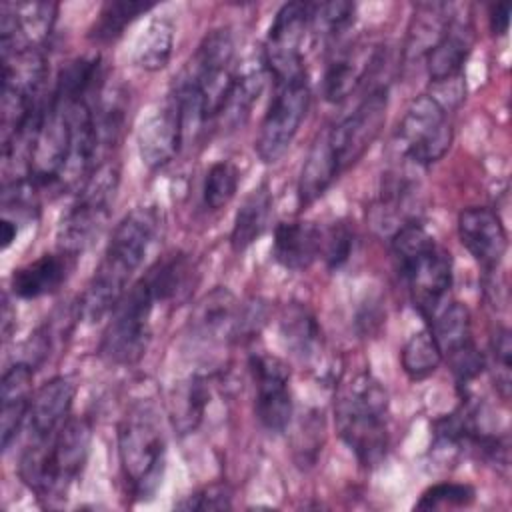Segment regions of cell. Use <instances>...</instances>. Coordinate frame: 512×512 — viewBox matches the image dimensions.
Wrapping results in <instances>:
<instances>
[{"instance_id": "obj_1", "label": "cell", "mask_w": 512, "mask_h": 512, "mask_svg": "<svg viewBox=\"0 0 512 512\" xmlns=\"http://www.w3.org/2000/svg\"><path fill=\"white\" fill-rule=\"evenodd\" d=\"M160 228V214L154 206L132 208L114 228L106 250L80 298L78 314L98 322L114 310L130 288V280L142 266Z\"/></svg>"}, {"instance_id": "obj_2", "label": "cell", "mask_w": 512, "mask_h": 512, "mask_svg": "<svg viewBox=\"0 0 512 512\" xmlns=\"http://www.w3.org/2000/svg\"><path fill=\"white\" fill-rule=\"evenodd\" d=\"M92 444V424L84 416H70L50 440H28L20 454L18 474L40 502L52 506L66 498L82 474Z\"/></svg>"}, {"instance_id": "obj_3", "label": "cell", "mask_w": 512, "mask_h": 512, "mask_svg": "<svg viewBox=\"0 0 512 512\" xmlns=\"http://www.w3.org/2000/svg\"><path fill=\"white\" fill-rule=\"evenodd\" d=\"M118 464L126 494L136 502L152 500L166 472V432L152 400L132 402L118 422Z\"/></svg>"}, {"instance_id": "obj_4", "label": "cell", "mask_w": 512, "mask_h": 512, "mask_svg": "<svg viewBox=\"0 0 512 512\" xmlns=\"http://www.w3.org/2000/svg\"><path fill=\"white\" fill-rule=\"evenodd\" d=\"M390 250L414 308L432 320L452 288L450 252L418 220L392 232Z\"/></svg>"}, {"instance_id": "obj_5", "label": "cell", "mask_w": 512, "mask_h": 512, "mask_svg": "<svg viewBox=\"0 0 512 512\" xmlns=\"http://www.w3.org/2000/svg\"><path fill=\"white\" fill-rule=\"evenodd\" d=\"M334 424L362 466H378L390 446L388 392L382 382L368 372L354 376L336 400Z\"/></svg>"}, {"instance_id": "obj_6", "label": "cell", "mask_w": 512, "mask_h": 512, "mask_svg": "<svg viewBox=\"0 0 512 512\" xmlns=\"http://www.w3.org/2000/svg\"><path fill=\"white\" fill-rule=\"evenodd\" d=\"M452 138L446 104L434 94H422L406 108L390 140V154L404 168H428L444 158Z\"/></svg>"}, {"instance_id": "obj_7", "label": "cell", "mask_w": 512, "mask_h": 512, "mask_svg": "<svg viewBox=\"0 0 512 512\" xmlns=\"http://www.w3.org/2000/svg\"><path fill=\"white\" fill-rule=\"evenodd\" d=\"M118 186L120 166L114 160H106L90 172L58 224L56 240L60 250L80 256L100 236L110 220Z\"/></svg>"}, {"instance_id": "obj_8", "label": "cell", "mask_w": 512, "mask_h": 512, "mask_svg": "<svg viewBox=\"0 0 512 512\" xmlns=\"http://www.w3.org/2000/svg\"><path fill=\"white\" fill-rule=\"evenodd\" d=\"M156 298L140 276L110 312L102 332L98 354L114 366H132L142 360L152 338V314Z\"/></svg>"}, {"instance_id": "obj_9", "label": "cell", "mask_w": 512, "mask_h": 512, "mask_svg": "<svg viewBox=\"0 0 512 512\" xmlns=\"http://www.w3.org/2000/svg\"><path fill=\"white\" fill-rule=\"evenodd\" d=\"M388 108V84L378 82L372 84L352 108V112L338 118L330 124L318 140L326 148L328 156L332 158L338 174L342 176L348 168H352L366 150L378 138Z\"/></svg>"}, {"instance_id": "obj_10", "label": "cell", "mask_w": 512, "mask_h": 512, "mask_svg": "<svg viewBox=\"0 0 512 512\" xmlns=\"http://www.w3.org/2000/svg\"><path fill=\"white\" fill-rule=\"evenodd\" d=\"M274 96L260 122L254 150L264 164L278 162L294 142L310 108V84L306 72L274 82Z\"/></svg>"}, {"instance_id": "obj_11", "label": "cell", "mask_w": 512, "mask_h": 512, "mask_svg": "<svg viewBox=\"0 0 512 512\" xmlns=\"http://www.w3.org/2000/svg\"><path fill=\"white\" fill-rule=\"evenodd\" d=\"M430 332L434 334L442 360L448 362L458 386H468L486 368V356L472 336V314L466 304L450 302L440 306L432 316Z\"/></svg>"}, {"instance_id": "obj_12", "label": "cell", "mask_w": 512, "mask_h": 512, "mask_svg": "<svg viewBox=\"0 0 512 512\" xmlns=\"http://www.w3.org/2000/svg\"><path fill=\"white\" fill-rule=\"evenodd\" d=\"M310 28V4L288 2L276 12L264 42L262 64L274 82L294 78L304 70L302 44Z\"/></svg>"}, {"instance_id": "obj_13", "label": "cell", "mask_w": 512, "mask_h": 512, "mask_svg": "<svg viewBox=\"0 0 512 512\" xmlns=\"http://www.w3.org/2000/svg\"><path fill=\"white\" fill-rule=\"evenodd\" d=\"M248 370L254 382V414L260 426L272 434L286 432L294 414L288 366L272 354L254 352L248 358Z\"/></svg>"}, {"instance_id": "obj_14", "label": "cell", "mask_w": 512, "mask_h": 512, "mask_svg": "<svg viewBox=\"0 0 512 512\" xmlns=\"http://www.w3.org/2000/svg\"><path fill=\"white\" fill-rule=\"evenodd\" d=\"M188 136L182 108L172 92L166 100L146 116L138 128V152L150 170H160L170 164Z\"/></svg>"}, {"instance_id": "obj_15", "label": "cell", "mask_w": 512, "mask_h": 512, "mask_svg": "<svg viewBox=\"0 0 512 512\" xmlns=\"http://www.w3.org/2000/svg\"><path fill=\"white\" fill-rule=\"evenodd\" d=\"M456 228L460 244L484 272H496L508 250V234L500 216L492 208L470 206L458 214Z\"/></svg>"}, {"instance_id": "obj_16", "label": "cell", "mask_w": 512, "mask_h": 512, "mask_svg": "<svg viewBox=\"0 0 512 512\" xmlns=\"http://www.w3.org/2000/svg\"><path fill=\"white\" fill-rule=\"evenodd\" d=\"M242 304L222 286L212 288L190 316V336L200 344L240 342Z\"/></svg>"}, {"instance_id": "obj_17", "label": "cell", "mask_w": 512, "mask_h": 512, "mask_svg": "<svg viewBox=\"0 0 512 512\" xmlns=\"http://www.w3.org/2000/svg\"><path fill=\"white\" fill-rule=\"evenodd\" d=\"M474 46V26L470 16L452 12L440 40L428 50L426 72L432 84H452L460 80L464 64Z\"/></svg>"}, {"instance_id": "obj_18", "label": "cell", "mask_w": 512, "mask_h": 512, "mask_svg": "<svg viewBox=\"0 0 512 512\" xmlns=\"http://www.w3.org/2000/svg\"><path fill=\"white\" fill-rule=\"evenodd\" d=\"M78 254L68 250L46 252L16 268L10 276V290L20 300H36L58 292L72 276Z\"/></svg>"}, {"instance_id": "obj_19", "label": "cell", "mask_w": 512, "mask_h": 512, "mask_svg": "<svg viewBox=\"0 0 512 512\" xmlns=\"http://www.w3.org/2000/svg\"><path fill=\"white\" fill-rule=\"evenodd\" d=\"M76 386L64 376H54L34 390L28 412V440H50L72 416Z\"/></svg>"}, {"instance_id": "obj_20", "label": "cell", "mask_w": 512, "mask_h": 512, "mask_svg": "<svg viewBox=\"0 0 512 512\" xmlns=\"http://www.w3.org/2000/svg\"><path fill=\"white\" fill-rule=\"evenodd\" d=\"M380 52H366L362 48H338L330 56L324 78L322 94L328 102L340 104L350 98L362 84L368 82L370 74L380 62Z\"/></svg>"}, {"instance_id": "obj_21", "label": "cell", "mask_w": 512, "mask_h": 512, "mask_svg": "<svg viewBox=\"0 0 512 512\" xmlns=\"http://www.w3.org/2000/svg\"><path fill=\"white\" fill-rule=\"evenodd\" d=\"M34 368L30 362H16L2 374L0 384V436L2 448L8 450L16 440L24 420H28L34 396Z\"/></svg>"}, {"instance_id": "obj_22", "label": "cell", "mask_w": 512, "mask_h": 512, "mask_svg": "<svg viewBox=\"0 0 512 512\" xmlns=\"http://www.w3.org/2000/svg\"><path fill=\"white\" fill-rule=\"evenodd\" d=\"M322 252V228L306 220L280 222L274 228L272 258L290 272L308 270Z\"/></svg>"}, {"instance_id": "obj_23", "label": "cell", "mask_w": 512, "mask_h": 512, "mask_svg": "<svg viewBox=\"0 0 512 512\" xmlns=\"http://www.w3.org/2000/svg\"><path fill=\"white\" fill-rule=\"evenodd\" d=\"M142 278L150 286L158 304H182L190 298L196 282L198 268L190 254L182 250L160 256Z\"/></svg>"}, {"instance_id": "obj_24", "label": "cell", "mask_w": 512, "mask_h": 512, "mask_svg": "<svg viewBox=\"0 0 512 512\" xmlns=\"http://www.w3.org/2000/svg\"><path fill=\"white\" fill-rule=\"evenodd\" d=\"M278 332L286 350L300 362H314L322 352V328L304 304L292 302L284 306Z\"/></svg>"}, {"instance_id": "obj_25", "label": "cell", "mask_w": 512, "mask_h": 512, "mask_svg": "<svg viewBox=\"0 0 512 512\" xmlns=\"http://www.w3.org/2000/svg\"><path fill=\"white\" fill-rule=\"evenodd\" d=\"M270 214H272V190L268 182H262L242 200L234 216L230 246L236 254L246 252L268 230Z\"/></svg>"}, {"instance_id": "obj_26", "label": "cell", "mask_w": 512, "mask_h": 512, "mask_svg": "<svg viewBox=\"0 0 512 512\" xmlns=\"http://www.w3.org/2000/svg\"><path fill=\"white\" fill-rule=\"evenodd\" d=\"M266 76H268V72H266L264 64L236 72L234 82L226 94V100L220 108L218 118H216L222 128L236 130L248 122L252 108L264 90Z\"/></svg>"}, {"instance_id": "obj_27", "label": "cell", "mask_w": 512, "mask_h": 512, "mask_svg": "<svg viewBox=\"0 0 512 512\" xmlns=\"http://www.w3.org/2000/svg\"><path fill=\"white\" fill-rule=\"evenodd\" d=\"M210 402V388L206 378L192 374L180 382L170 398V420L178 434H192L204 420L206 406Z\"/></svg>"}, {"instance_id": "obj_28", "label": "cell", "mask_w": 512, "mask_h": 512, "mask_svg": "<svg viewBox=\"0 0 512 512\" xmlns=\"http://www.w3.org/2000/svg\"><path fill=\"white\" fill-rule=\"evenodd\" d=\"M156 4L140 0H110L104 2L96 20L88 30V38L98 46L114 44L122 38L124 30L132 26L140 16L154 10Z\"/></svg>"}, {"instance_id": "obj_29", "label": "cell", "mask_w": 512, "mask_h": 512, "mask_svg": "<svg viewBox=\"0 0 512 512\" xmlns=\"http://www.w3.org/2000/svg\"><path fill=\"white\" fill-rule=\"evenodd\" d=\"M452 12H454L452 4H442V2L418 4L408 26V38L404 46L406 56L408 58L426 56L428 50L440 40Z\"/></svg>"}, {"instance_id": "obj_30", "label": "cell", "mask_w": 512, "mask_h": 512, "mask_svg": "<svg viewBox=\"0 0 512 512\" xmlns=\"http://www.w3.org/2000/svg\"><path fill=\"white\" fill-rule=\"evenodd\" d=\"M174 48V20L170 14L154 16L144 30V34L138 38L134 60L136 64L146 72H158L164 70L172 58Z\"/></svg>"}, {"instance_id": "obj_31", "label": "cell", "mask_w": 512, "mask_h": 512, "mask_svg": "<svg viewBox=\"0 0 512 512\" xmlns=\"http://www.w3.org/2000/svg\"><path fill=\"white\" fill-rule=\"evenodd\" d=\"M442 362V352L430 328L414 332L400 350L402 372L412 380H424L432 376Z\"/></svg>"}, {"instance_id": "obj_32", "label": "cell", "mask_w": 512, "mask_h": 512, "mask_svg": "<svg viewBox=\"0 0 512 512\" xmlns=\"http://www.w3.org/2000/svg\"><path fill=\"white\" fill-rule=\"evenodd\" d=\"M240 170L230 160H216L206 170L202 182V204L210 212L226 208L238 192Z\"/></svg>"}, {"instance_id": "obj_33", "label": "cell", "mask_w": 512, "mask_h": 512, "mask_svg": "<svg viewBox=\"0 0 512 512\" xmlns=\"http://www.w3.org/2000/svg\"><path fill=\"white\" fill-rule=\"evenodd\" d=\"M356 4L352 2H322L310 4V28L324 40H338L354 24Z\"/></svg>"}, {"instance_id": "obj_34", "label": "cell", "mask_w": 512, "mask_h": 512, "mask_svg": "<svg viewBox=\"0 0 512 512\" xmlns=\"http://www.w3.org/2000/svg\"><path fill=\"white\" fill-rule=\"evenodd\" d=\"M476 500V490L464 482H438L428 486L418 502L416 510H450V508H468Z\"/></svg>"}, {"instance_id": "obj_35", "label": "cell", "mask_w": 512, "mask_h": 512, "mask_svg": "<svg viewBox=\"0 0 512 512\" xmlns=\"http://www.w3.org/2000/svg\"><path fill=\"white\" fill-rule=\"evenodd\" d=\"M354 250V228L348 222L338 220L328 228H322V252L320 258L330 270H340L352 256Z\"/></svg>"}, {"instance_id": "obj_36", "label": "cell", "mask_w": 512, "mask_h": 512, "mask_svg": "<svg viewBox=\"0 0 512 512\" xmlns=\"http://www.w3.org/2000/svg\"><path fill=\"white\" fill-rule=\"evenodd\" d=\"M510 356H512L510 330L506 326H498L490 338V354L486 358V364L492 366V380L502 400L510 398Z\"/></svg>"}, {"instance_id": "obj_37", "label": "cell", "mask_w": 512, "mask_h": 512, "mask_svg": "<svg viewBox=\"0 0 512 512\" xmlns=\"http://www.w3.org/2000/svg\"><path fill=\"white\" fill-rule=\"evenodd\" d=\"M180 510H228L232 508V490L226 482L206 484L192 494L184 496L182 502L176 504Z\"/></svg>"}, {"instance_id": "obj_38", "label": "cell", "mask_w": 512, "mask_h": 512, "mask_svg": "<svg viewBox=\"0 0 512 512\" xmlns=\"http://www.w3.org/2000/svg\"><path fill=\"white\" fill-rule=\"evenodd\" d=\"M488 22H490L492 34H496V36H506L508 24H510V4H508V2L492 4V6H490V12H488Z\"/></svg>"}, {"instance_id": "obj_39", "label": "cell", "mask_w": 512, "mask_h": 512, "mask_svg": "<svg viewBox=\"0 0 512 512\" xmlns=\"http://www.w3.org/2000/svg\"><path fill=\"white\" fill-rule=\"evenodd\" d=\"M18 226H20V224H16L14 220L2 216V224H0V230H2V250H6V248L16 240Z\"/></svg>"}]
</instances>
